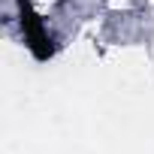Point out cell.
Masks as SVG:
<instances>
[{"instance_id": "obj_1", "label": "cell", "mask_w": 154, "mask_h": 154, "mask_svg": "<svg viewBox=\"0 0 154 154\" xmlns=\"http://www.w3.org/2000/svg\"><path fill=\"white\" fill-rule=\"evenodd\" d=\"M18 3H21V30H24V42H27L30 54H33L36 60H48V57L54 54V39H51V33L45 30L42 18L30 9V0H18Z\"/></svg>"}]
</instances>
